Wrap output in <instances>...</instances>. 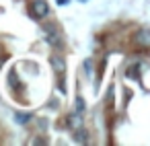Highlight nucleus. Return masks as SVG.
Instances as JSON below:
<instances>
[{"label": "nucleus", "instance_id": "obj_1", "mask_svg": "<svg viewBox=\"0 0 150 146\" xmlns=\"http://www.w3.org/2000/svg\"><path fill=\"white\" fill-rule=\"evenodd\" d=\"M31 15L35 19H43L50 15V4L45 2V0H33L31 2Z\"/></svg>", "mask_w": 150, "mask_h": 146}, {"label": "nucleus", "instance_id": "obj_2", "mask_svg": "<svg viewBox=\"0 0 150 146\" xmlns=\"http://www.w3.org/2000/svg\"><path fill=\"white\" fill-rule=\"evenodd\" d=\"M134 41L138 43V45H142V47H148L150 45V31L144 27V29H140L138 33H136V37H134Z\"/></svg>", "mask_w": 150, "mask_h": 146}, {"label": "nucleus", "instance_id": "obj_3", "mask_svg": "<svg viewBox=\"0 0 150 146\" xmlns=\"http://www.w3.org/2000/svg\"><path fill=\"white\" fill-rule=\"evenodd\" d=\"M50 64H52V70H56L58 74H64V70H66V62H64V58H60V56H52V58H50Z\"/></svg>", "mask_w": 150, "mask_h": 146}, {"label": "nucleus", "instance_id": "obj_4", "mask_svg": "<svg viewBox=\"0 0 150 146\" xmlns=\"http://www.w3.org/2000/svg\"><path fill=\"white\" fill-rule=\"evenodd\" d=\"M29 119H33V113H15L17 123H29Z\"/></svg>", "mask_w": 150, "mask_h": 146}, {"label": "nucleus", "instance_id": "obj_5", "mask_svg": "<svg viewBox=\"0 0 150 146\" xmlns=\"http://www.w3.org/2000/svg\"><path fill=\"white\" fill-rule=\"evenodd\" d=\"M68 119H70V121H68V125H70V128H74V130H76V128L80 125V113H76V111H74Z\"/></svg>", "mask_w": 150, "mask_h": 146}, {"label": "nucleus", "instance_id": "obj_6", "mask_svg": "<svg viewBox=\"0 0 150 146\" xmlns=\"http://www.w3.org/2000/svg\"><path fill=\"white\" fill-rule=\"evenodd\" d=\"M74 111H76V113H80V115L84 113V101H82L80 97L76 99V107H74Z\"/></svg>", "mask_w": 150, "mask_h": 146}, {"label": "nucleus", "instance_id": "obj_7", "mask_svg": "<svg viewBox=\"0 0 150 146\" xmlns=\"http://www.w3.org/2000/svg\"><path fill=\"white\" fill-rule=\"evenodd\" d=\"M74 140L76 142H86L88 138H86V132H82V130H76V136H74Z\"/></svg>", "mask_w": 150, "mask_h": 146}, {"label": "nucleus", "instance_id": "obj_8", "mask_svg": "<svg viewBox=\"0 0 150 146\" xmlns=\"http://www.w3.org/2000/svg\"><path fill=\"white\" fill-rule=\"evenodd\" d=\"M47 43H52V45H56V47L62 45V41L58 39V35H50V37H47Z\"/></svg>", "mask_w": 150, "mask_h": 146}, {"label": "nucleus", "instance_id": "obj_9", "mask_svg": "<svg viewBox=\"0 0 150 146\" xmlns=\"http://www.w3.org/2000/svg\"><path fill=\"white\" fill-rule=\"evenodd\" d=\"M84 68H86V72L91 74V72H93V62H91V60H86V62H84Z\"/></svg>", "mask_w": 150, "mask_h": 146}, {"label": "nucleus", "instance_id": "obj_10", "mask_svg": "<svg viewBox=\"0 0 150 146\" xmlns=\"http://www.w3.org/2000/svg\"><path fill=\"white\" fill-rule=\"evenodd\" d=\"M56 2H58V4H60V6H66V4H68V2H70V0H56Z\"/></svg>", "mask_w": 150, "mask_h": 146}, {"label": "nucleus", "instance_id": "obj_11", "mask_svg": "<svg viewBox=\"0 0 150 146\" xmlns=\"http://www.w3.org/2000/svg\"><path fill=\"white\" fill-rule=\"evenodd\" d=\"M78 2H86V0H78Z\"/></svg>", "mask_w": 150, "mask_h": 146}]
</instances>
